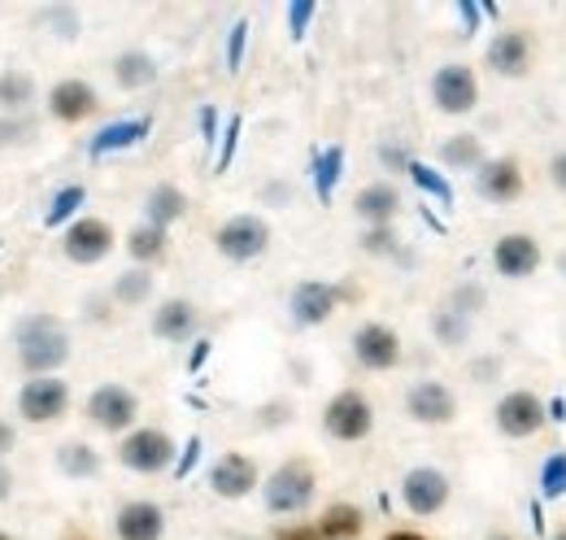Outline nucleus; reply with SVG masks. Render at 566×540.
Wrapping results in <instances>:
<instances>
[{
	"mask_svg": "<svg viewBox=\"0 0 566 540\" xmlns=\"http://www.w3.org/2000/svg\"><path fill=\"white\" fill-rule=\"evenodd\" d=\"M13 344H18L22 366L35 371V375H53V371L71 357V336H66V328H62L57 319H49V314L22 319L18 332H13Z\"/></svg>",
	"mask_w": 566,
	"mask_h": 540,
	"instance_id": "nucleus-1",
	"label": "nucleus"
},
{
	"mask_svg": "<svg viewBox=\"0 0 566 540\" xmlns=\"http://www.w3.org/2000/svg\"><path fill=\"white\" fill-rule=\"evenodd\" d=\"M213 245H218V253L231 258V262H253V258L266 253L271 227H266L258 214H235V218H227V222L218 227Z\"/></svg>",
	"mask_w": 566,
	"mask_h": 540,
	"instance_id": "nucleus-2",
	"label": "nucleus"
},
{
	"mask_svg": "<svg viewBox=\"0 0 566 540\" xmlns=\"http://www.w3.org/2000/svg\"><path fill=\"white\" fill-rule=\"evenodd\" d=\"M118 463H123L127 471H140V475L166 471V467L175 463V440H170L166 432H157V427H140V432H132V436L118 445Z\"/></svg>",
	"mask_w": 566,
	"mask_h": 540,
	"instance_id": "nucleus-3",
	"label": "nucleus"
},
{
	"mask_svg": "<svg viewBox=\"0 0 566 540\" xmlns=\"http://www.w3.org/2000/svg\"><path fill=\"white\" fill-rule=\"evenodd\" d=\"M314 501V471L305 463H283L266 484V510L271 515H296Z\"/></svg>",
	"mask_w": 566,
	"mask_h": 540,
	"instance_id": "nucleus-4",
	"label": "nucleus"
},
{
	"mask_svg": "<svg viewBox=\"0 0 566 540\" xmlns=\"http://www.w3.org/2000/svg\"><path fill=\"white\" fill-rule=\"evenodd\" d=\"M323 427L327 436L336 440H366L370 427H375V409L361 393H340L327 402V414H323Z\"/></svg>",
	"mask_w": 566,
	"mask_h": 540,
	"instance_id": "nucleus-5",
	"label": "nucleus"
},
{
	"mask_svg": "<svg viewBox=\"0 0 566 540\" xmlns=\"http://www.w3.org/2000/svg\"><path fill=\"white\" fill-rule=\"evenodd\" d=\"M66 405H71V388L53 375H40L18 393V414L27 423H53V418L66 414Z\"/></svg>",
	"mask_w": 566,
	"mask_h": 540,
	"instance_id": "nucleus-6",
	"label": "nucleus"
},
{
	"mask_svg": "<svg viewBox=\"0 0 566 540\" xmlns=\"http://www.w3.org/2000/svg\"><path fill=\"white\" fill-rule=\"evenodd\" d=\"M545 418H549V409H545V402H541L536 393H505V397L496 402V427H501L505 436H514V440L541 432Z\"/></svg>",
	"mask_w": 566,
	"mask_h": 540,
	"instance_id": "nucleus-7",
	"label": "nucleus"
},
{
	"mask_svg": "<svg viewBox=\"0 0 566 540\" xmlns=\"http://www.w3.org/2000/svg\"><path fill=\"white\" fill-rule=\"evenodd\" d=\"M109 249H114L109 222H101V218H78V222H71V231H66V258L71 262L96 267L101 258H109Z\"/></svg>",
	"mask_w": 566,
	"mask_h": 540,
	"instance_id": "nucleus-8",
	"label": "nucleus"
},
{
	"mask_svg": "<svg viewBox=\"0 0 566 540\" xmlns=\"http://www.w3.org/2000/svg\"><path fill=\"white\" fill-rule=\"evenodd\" d=\"M354 357L366 371H392L401 362V340L384 323H366V328H357L354 336Z\"/></svg>",
	"mask_w": 566,
	"mask_h": 540,
	"instance_id": "nucleus-9",
	"label": "nucleus"
},
{
	"mask_svg": "<svg viewBox=\"0 0 566 540\" xmlns=\"http://www.w3.org/2000/svg\"><path fill=\"white\" fill-rule=\"evenodd\" d=\"M431 96H436V105L444 114H471L480 87H475V74L467 66H444L436 70V79H431Z\"/></svg>",
	"mask_w": 566,
	"mask_h": 540,
	"instance_id": "nucleus-10",
	"label": "nucleus"
},
{
	"mask_svg": "<svg viewBox=\"0 0 566 540\" xmlns=\"http://www.w3.org/2000/svg\"><path fill=\"white\" fill-rule=\"evenodd\" d=\"M136 409H140V405H136V393H132V388H118V384L96 388V393H92V402H87L92 423H96V427H105V432H123V427H132Z\"/></svg>",
	"mask_w": 566,
	"mask_h": 540,
	"instance_id": "nucleus-11",
	"label": "nucleus"
},
{
	"mask_svg": "<svg viewBox=\"0 0 566 540\" xmlns=\"http://www.w3.org/2000/svg\"><path fill=\"white\" fill-rule=\"evenodd\" d=\"M336 301H340V292H336L332 283L305 279V283H296V288H292V319H296L301 328H318V323H327V319H332Z\"/></svg>",
	"mask_w": 566,
	"mask_h": 540,
	"instance_id": "nucleus-12",
	"label": "nucleus"
},
{
	"mask_svg": "<svg viewBox=\"0 0 566 540\" xmlns=\"http://www.w3.org/2000/svg\"><path fill=\"white\" fill-rule=\"evenodd\" d=\"M401 497H406V506L415 515H436L449 501V479L440 471H431V467H415L401 484Z\"/></svg>",
	"mask_w": 566,
	"mask_h": 540,
	"instance_id": "nucleus-13",
	"label": "nucleus"
},
{
	"mask_svg": "<svg viewBox=\"0 0 566 540\" xmlns=\"http://www.w3.org/2000/svg\"><path fill=\"white\" fill-rule=\"evenodd\" d=\"M406 409H410L419 423H431V427H440V423H453V414H458V402H453V393H449L444 384H436V380H423V384H415V388H410V397H406Z\"/></svg>",
	"mask_w": 566,
	"mask_h": 540,
	"instance_id": "nucleus-14",
	"label": "nucleus"
},
{
	"mask_svg": "<svg viewBox=\"0 0 566 540\" xmlns=\"http://www.w3.org/2000/svg\"><path fill=\"white\" fill-rule=\"evenodd\" d=\"M493 262L505 279H527L532 270L541 267V249H536V240L523 236V231H518V236H501L493 249Z\"/></svg>",
	"mask_w": 566,
	"mask_h": 540,
	"instance_id": "nucleus-15",
	"label": "nucleus"
},
{
	"mask_svg": "<svg viewBox=\"0 0 566 540\" xmlns=\"http://www.w3.org/2000/svg\"><path fill=\"white\" fill-rule=\"evenodd\" d=\"M253 484H258V467L244 454H227L213 463L210 488L218 497H244V492H253Z\"/></svg>",
	"mask_w": 566,
	"mask_h": 540,
	"instance_id": "nucleus-16",
	"label": "nucleus"
},
{
	"mask_svg": "<svg viewBox=\"0 0 566 540\" xmlns=\"http://www.w3.org/2000/svg\"><path fill=\"white\" fill-rule=\"evenodd\" d=\"M49 110H53V118H62V123H78V118H87V114L96 110V92H92V83H83V79H66V83H57V87L49 92Z\"/></svg>",
	"mask_w": 566,
	"mask_h": 540,
	"instance_id": "nucleus-17",
	"label": "nucleus"
},
{
	"mask_svg": "<svg viewBox=\"0 0 566 540\" xmlns=\"http://www.w3.org/2000/svg\"><path fill=\"white\" fill-rule=\"evenodd\" d=\"M118 540H161L166 532V515L153 501H132L118 510Z\"/></svg>",
	"mask_w": 566,
	"mask_h": 540,
	"instance_id": "nucleus-18",
	"label": "nucleus"
},
{
	"mask_svg": "<svg viewBox=\"0 0 566 540\" xmlns=\"http://www.w3.org/2000/svg\"><path fill=\"white\" fill-rule=\"evenodd\" d=\"M475 188H480V197H489V201H514V197L523 193V175H518V166L505 162V157H501V162H484Z\"/></svg>",
	"mask_w": 566,
	"mask_h": 540,
	"instance_id": "nucleus-19",
	"label": "nucleus"
},
{
	"mask_svg": "<svg viewBox=\"0 0 566 540\" xmlns=\"http://www.w3.org/2000/svg\"><path fill=\"white\" fill-rule=\"evenodd\" d=\"M148 132H153V118H127V123H109L105 132L92 135L87 153H92V157H105V153H123V148L140 144Z\"/></svg>",
	"mask_w": 566,
	"mask_h": 540,
	"instance_id": "nucleus-20",
	"label": "nucleus"
},
{
	"mask_svg": "<svg viewBox=\"0 0 566 540\" xmlns=\"http://www.w3.org/2000/svg\"><path fill=\"white\" fill-rule=\"evenodd\" d=\"M489 66L496 74H523L527 70V35L523 31H501L493 44H489Z\"/></svg>",
	"mask_w": 566,
	"mask_h": 540,
	"instance_id": "nucleus-21",
	"label": "nucleus"
},
{
	"mask_svg": "<svg viewBox=\"0 0 566 540\" xmlns=\"http://www.w3.org/2000/svg\"><path fill=\"white\" fill-rule=\"evenodd\" d=\"M153 332L161 340H188L197 332V310L188 301H166L157 314H153Z\"/></svg>",
	"mask_w": 566,
	"mask_h": 540,
	"instance_id": "nucleus-22",
	"label": "nucleus"
},
{
	"mask_svg": "<svg viewBox=\"0 0 566 540\" xmlns=\"http://www.w3.org/2000/svg\"><path fill=\"white\" fill-rule=\"evenodd\" d=\"M144 209H148V227H161V231H166L175 218H184L188 197H184L175 184H157V188L148 193V205H144Z\"/></svg>",
	"mask_w": 566,
	"mask_h": 540,
	"instance_id": "nucleus-23",
	"label": "nucleus"
},
{
	"mask_svg": "<svg viewBox=\"0 0 566 540\" xmlns=\"http://www.w3.org/2000/svg\"><path fill=\"white\" fill-rule=\"evenodd\" d=\"M340 175H345V148H340V144H332V148H323V153L314 157V193H318V201L323 205L332 201V193H336Z\"/></svg>",
	"mask_w": 566,
	"mask_h": 540,
	"instance_id": "nucleus-24",
	"label": "nucleus"
},
{
	"mask_svg": "<svg viewBox=\"0 0 566 540\" xmlns=\"http://www.w3.org/2000/svg\"><path fill=\"white\" fill-rule=\"evenodd\" d=\"M318 537H323V540H354V537H361V510H357V506H345V501L327 506V515H323V523H318Z\"/></svg>",
	"mask_w": 566,
	"mask_h": 540,
	"instance_id": "nucleus-25",
	"label": "nucleus"
},
{
	"mask_svg": "<svg viewBox=\"0 0 566 540\" xmlns=\"http://www.w3.org/2000/svg\"><path fill=\"white\" fill-rule=\"evenodd\" d=\"M397 205H401V197H397V188H388V184H375V188H361V193H357V214L370 218V222H379V227L397 214Z\"/></svg>",
	"mask_w": 566,
	"mask_h": 540,
	"instance_id": "nucleus-26",
	"label": "nucleus"
},
{
	"mask_svg": "<svg viewBox=\"0 0 566 540\" xmlns=\"http://www.w3.org/2000/svg\"><path fill=\"white\" fill-rule=\"evenodd\" d=\"M114 79L123 83V87H148L153 79H157V66H153V58L148 53H123L118 62H114Z\"/></svg>",
	"mask_w": 566,
	"mask_h": 540,
	"instance_id": "nucleus-27",
	"label": "nucleus"
},
{
	"mask_svg": "<svg viewBox=\"0 0 566 540\" xmlns=\"http://www.w3.org/2000/svg\"><path fill=\"white\" fill-rule=\"evenodd\" d=\"M57 467L71 475V479H87V475L101 471V458H96L87 445L71 440V445H62V449H57Z\"/></svg>",
	"mask_w": 566,
	"mask_h": 540,
	"instance_id": "nucleus-28",
	"label": "nucleus"
},
{
	"mask_svg": "<svg viewBox=\"0 0 566 540\" xmlns=\"http://www.w3.org/2000/svg\"><path fill=\"white\" fill-rule=\"evenodd\" d=\"M31 92H35V83H31L27 70H4L0 74V110H22L31 101Z\"/></svg>",
	"mask_w": 566,
	"mask_h": 540,
	"instance_id": "nucleus-29",
	"label": "nucleus"
},
{
	"mask_svg": "<svg viewBox=\"0 0 566 540\" xmlns=\"http://www.w3.org/2000/svg\"><path fill=\"white\" fill-rule=\"evenodd\" d=\"M440 157L449 162V166H458V170H471V166H480V135H453L444 148H440Z\"/></svg>",
	"mask_w": 566,
	"mask_h": 540,
	"instance_id": "nucleus-30",
	"label": "nucleus"
},
{
	"mask_svg": "<svg viewBox=\"0 0 566 540\" xmlns=\"http://www.w3.org/2000/svg\"><path fill=\"white\" fill-rule=\"evenodd\" d=\"M127 249H132L136 262H157L166 253V231L161 227H136L132 240H127Z\"/></svg>",
	"mask_w": 566,
	"mask_h": 540,
	"instance_id": "nucleus-31",
	"label": "nucleus"
},
{
	"mask_svg": "<svg viewBox=\"0 0 566 540\" xmlns=\"http://www.w3.org/2000/svg\"><path fill=\"white\" fill-rule=\"evenodd\" d=\"M410 179H415L423 193H431L440 205H453V188H449V179H444V175H436L427 162H410Z\"/></svg>",
	"mask_w": 566,
	"mask_h": 540,
	"instance_id": "nucleus-32",
	"label": "nucleus"
},
{
	"mask_svg": "<svg viewBox=\"0 0 566 540\" xmlns=\"http://www.w3.org/2000/svg\"><path fill=\"white\" fill-rule=\"evenodd\" d=\"M148 292H153V274H144V270H127V274H118V283H114V297H118L123 305H140Z\"/></svg>",
	"mask_w": 566,
	"mask_h": 540,
	"instance_id": "nucleus-33",
	"label": "nucleus"
},
{
	"mask_svg": "<svg viewBox=\"0 0 566 540\" xmlns=\"http://www.w3.org/2000/svg\"><path fill=\"white\" fill-rule=\"evenodd\" d=\"M83 201H87V193H83L78 184H71V188H62V193L53 197V205H49L44 222H49V227H62V222H66V218H71V214H74V209H78Z\"/></svg>",
	"mask_w": 566,
	"mask_h": 540,
	"instance_id": "nucleus-34",
	"label": "nucleus"
},
{
	"mask_svg": "<svg viewBox=\"0 0 566 540\" xmlns=\"http://www.w3.org/2000/svg\"><path fill=\"white\" fill-rule=\"evenodd\" d=\"M541 492H545V497H563L566 492V454H554V458L541 467Z\"/></svg>",
	"mask_w": 566,
	"mask_h": 540,
	"instance_id": "nucleus-35",
	"label": "nucleus"
},
{
	"mask_svg": "<svg viewBox=\"0 0 566 540\" xmlns=\"http://www.w3.org/2000/svg\"><path fill=\"white\" fill-rule=\"evenodd\" d=\"M436 336L444 340V344H462V340H467V323H462V314H458V310H444V314L436 319Z\"/></svg>",
	"mask_w": 566,
	"mask_h": 540,
	"instance_id": "nucleus-36",
	"label": "nucleus"
},
{
	"mask_svg": "<svg viewBox=\"0 0 566 540\" xmlns=\"http://www.w3.org/2000/svg\"><path fill=\"white\" fill-rule=\"evenodd\" d=\"M244 40H249V22H235L231 27V40H227V70H240V62H244Z\"/></svg>",
	"mask_w": 566,
	"mask_h": 540,
	"instance_id": "nucleus-37",
	"label": "nucleus"
},
{
	"mask_svg": "<svg viewBox=\"0 0 566 540\" xmlns=\"http://www.w3.org/2000/svg\"><path fill=\"white\" fill-rule=\"evenodd\" d=\"M310 18H314V4H310V0H296V4H287V31H292V40H301V35H305Z\"/></svg>",
	"mask_w": 566,
	"mask_h": 540,
	"instance_id": "nucleus-38",
	"label": "nucleus"
},
{
	"mask_svg": "<svg viewBox=\"0 0 566 540\" xmlns=\"http://www.w3.org/2000/svg\"><path fill=\"white\" fill-rule=\"evenodd\" d=\"M235 139H240V118H231V123H227V139H222V153H218V170H227V166H231Z\"/></svg>",
	"mask_w": 566,
	"mask_h": 540,
	"instance_id": "nucleus-39",
	"label": "nucleus"
},
{
	"mask_svg": "<svg viewBox=\"0 0 566 540\" xmlns=\"http://www.w3.org/2000/svg\"><path fill=\"white\" fill-rule=\"evenodd\" d=\"M361 245H366L370 253H392V249H397V245H392V231H384V227H375V231H370Z\"/></svg>",
	"mask_w": 566,
	"mask_h": 540,
	"instance_id": "nucleus-40",
	"label": "nucleus"
},
{
	"mask_svg": "<svg viewBox=\"0 0 566 540\" xmlns=\"http://www.w3.org/2000/svg\"><path fill=\"white\" fill-rule=\"evenodd\" d=\"M275 540H323L318 537V528H305V523H296V528H280Z\"/></svg>",
	"mask_w": 566,
	"mask_h": 540,
	"instance_id": "nucleus-41",
	"label": "nucleus"
},
{
	"mask_svg": "<svg viewBox=\"0 0 566 540\" xmlns=\"http://www.w3.org/2000/svg\"><path fill=\"white\" fill-rule=\"evenodd\" d=\"M197 454H201V440H188V454L179 458V467H175V475H188L192 467H197Z\"/></svg>",
	"mask_w": 566,
	"mask_h": 540,
	"instance_id": "nucleus-42",
	"label": "nucleus"
},
{
	"mask_svg": "<svg viewBox=\"0 0 566 540\" xmlns=\"http://www.w3.org/2000/svg\"><path fill=\"white\" fill-rule=\"evenodd\" d=\"M458 13H462V22H467V31H475V22H480V4L462 0V4H458Z\"/></svg>",
	"mask_w": 566,
	"mask_h": 540,
	"instance_id": "nucleus-43",
	"label": "nucleus"
},
{
	"mask_svg": "<svg viewBox=\"0 0 566 540\" xmlns=\"http://www.w3.org/2000/svg\"><path fill=\"white\" fill-rule=\"evenodd\" d=\"M549 175H554V184H558V188H563V193H566V153H558V157H554V166H549Z\"/></svg>",
	"mask_w": 566,
	"mask_h": 540,
	"instance_id": "nucleus-44",
	"label": "nucleus"
},
{
	"mask_svg": "<svg viewBox=\"0 0 566 540\" xmlns=\"http://www.w3.org/2000/svg\"><path fill=\"white\" fill-rule=\"evenodd\" d=\"M27 132V123H0V144H9V139H18V135Z\"/></svg>",
	"mask_w": 566,
	"mask_h": 540,
	"instance_id": "nucleus-45",
	"label": "nucleus"
},
{
	"mask_svg": "<svg viewBox=\"0 0 566 540\" xmlns=\"http://www.w3.org/2000/svg\"><path fill=\"white\" fill-rule=\"evenodd\" d=\"M9 449H13V427L0 418V454H9Z\"/></svg>",
	"mask_w": 566,
	"mask_h": 540,
	"instance_id": "nucleus-46",
	"label": "nucleus"
},
{
	"mask_svg": "<svg viewBox=\"0 0 566 540\" xmlns=\"http://www.w3.org/2000/svg\"><path fill=\"white\" fill-rule=\"evenodd\" d=\"M206 353H210V344H206V340H201V344H197V353H192V371H197V366H201V362H206Z\"/></svg>",
	"mask_w": 566,
	"mask_h": 540,
	"instance_id": "nucleus-47",
	"label": "nucleus"
},
{
	"mask_svg": "<svg viewBox=\"0 0 566 540\" xmlns=\"http://www.w3.org/2000/svg\"><path fill=\"white\" fill-rule=\"evenodd\" d=\"M201 127H206V139H213V110L201 114Z\"/></svg>",
	"mask_w": 566,
	"mask_h": 540,
	"instance_id": "nucleus-48",
	"label": "nucleus"
},
{
	"mask_svg": "<svg viewBox=\"0 0 566 540\" xmlns=\"http://www.w3.org/2000/svg\"><path fill=\"white\" fill-rule=\"evenodd\" d=\"M9 484H13V479H9V471H0V501H4V497H9V492H13V488H9Z\"/></svg>",
	"mask_w": 566,
	"mask_h": 540,
	"instance_id": "nucleus-49",
	"label": "nucleus"
},
{
	"mask_svg": "<svg viewBox=\"0 0 566 540\" xmlns=\"http://www.w3.org/2000/svg\"><path fill=\"white\" fill-rule=\"evenodd\" d=\"M388 540H427V537H419V532H392Z\"/></svg>",
	"mask_w": 566,
	"mask_h": 540,
	"instance_id": "nucleus-50",
	"label": "nucleus"
},
{
	"mask_svg": "<svg viewBox=\"0 0 566 540\" xmlns=\"http://www.w3.org/2000/svg\"><path fill=\"white\" fill-rule=\"evenodd\" d=\"M489 540H514V537H489Z\"/></svg>",
	"mask_w": 566,
	"mask_h": 540,
	"instance_id": "nucleus-51",
	"label": "nucleus"
},
{
	"mask_svg": "<svg viewBox=\"0 0 566 540\" xmlns=\"http://www.w3.org/2000/svg\"><path fill=\"white\" fill-rule=\"evenodd\" d=\"M554 540H566V532H558V537H554Z\"/></svg>",
	"mask_w": 566,
	"mask_h": 540,
	"instance_id": "nucleus-52",
	"label": "nucleus"
},
{
	"mask_svg": "<svg viewBox=\"0 0 566 540\" xmlns=\"http://www.w3.org/2000/svg\"><path fill=\"white\" fill-rule=\"evenodd\" d=\"M0 540H9V537H0Z\"/></svg>",
	"mask_w": 566,
	"mask_h": 540,
	"instance_id": "nucleus-53",
	"label": "nucleus"
},
{
	"mask_svg": "<svg viewBox=\"0 0 566 540\" xmlns=\"http://www.w3.org/2000/svg\"><path fill=\"white\" fill-rule=\"evenodd\" d=\"M74 540H78V537H74Z\"/></svg>",
	"mask_w": 566,
	"mask_h": 540,
	"instance_id": "nucleus-54",
	"label": "nucleus"
}]
</instances>
